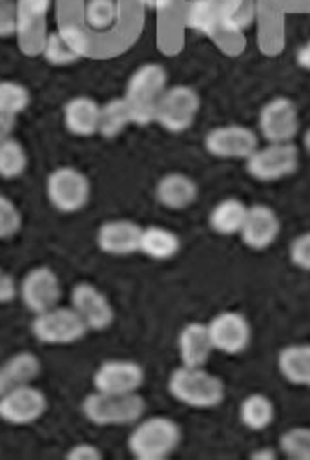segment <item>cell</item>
<instances>
[{
    "instance_id": "603a6c76",
    "label": "cell",
    "mask_w": 310,
    "mask_h": 460,
    "mask_svg": "<svg viewBox=\"0 0 310 460\" xmlns=\"http://www.w3.org/2000/svg\"><path fill=\"white\" fill-rule=\"evenodd\" d=\"M182 247V240L176 233L163 226H142L140 249L138 252L146 255L152 261H171L174 259Z\"/></svg>"
},
{
    "instance_id": "30bf717a",
    "label": "cell",
    "mask_w": 310,
    "mask_h": 460,
    "mask_svg": "<svg viewBox=\"0 0 310 460\" xmlns=\"http://www.w3.org/2000/svg\"><path fill=\"white\" fill-rule=\"evenodd\" d=\"M47 406H49V401L41 389L32 384L19 385L0 395V420L15 427L32 425L41 420Z\"/></svg>"
},
{
    "instance_id": "3957f363",
    "label": "cell",
    "mask_w": 310,
    "mask_h": 460,
    "mask_svg": "<svg viewBox=\"0 0 310 460\" xmlns=\"http://www.w3.org/2000/svg\"><path fill=\"white\" fill-rule=\"evenodd\" d=\"M182 444L180 425L166 416H152L135 423L128 438L131 455L138 460H164Z\"/></svg>"
},
{
    "instance_id": "4fadbf2b",
    "label": "cell",
    "mask_w": 310,
    "mask_h": 460,
    "mask_svg": "<svg viewBox=\"0 0 310 460\" xmlns=\"http://www.w3.org/2000/svg\"><path fill=\"white\" fill-rule=\"evenodd\" d=\"M213 350L237 356L251 344V324L245 314L237 311H223L213 316L208 324Z\"/></svg>"
},
{
    "instance_id": "60d3db41",
    "label": "cell",
    "mask_w": 310,
    "mask_h": 460,
    "mask_svg": "<svg viewBox=\"0 0 310 460\" xmlns=\"http://www.w3.org/2000/svg\"><path fill=\"white\" fill-rule=\"evenodd\" d=\"M299 67H303V70L310 72V41H306L303 48L297 51V57H296Z\"/></svg>"
},
{
    "instance_id": "6da1fadb",
    "label": "cell",
    "mask_w": 310,
    "mask_h": 460,
    "mask_svg": "<svg viewBox=\"0 0 310 460\" xmlns=\"http://www.w3.org/2000/svg\"><path fill=\"white\" fill-rule=\"evenodd\" d=\"M169 394L189 408L211 410L223 404L226 389L223 380L204 367L182 365L169 376Z\"/></svg>"
},
{
    "instance_id": "52a82bcc",
    "label": "cell",
    "mask_w": 310,
    "mask_h": 460,
    "mask_svg": "<svg viewBox=\"0 0 310 460\" xmlns=\"http://www.w3.org/2000/svg\"><path fill=\"white\" fill-rule=\"evenodd\" d=\"M299 167V150L294 143H268L258 146L247 159L245 171L258 181H279Z\"/></svg>"
},
{
    "instance_id": "f1b7e54d",
    "label": "cell",
    "mask_w": 310,
    "mask_h": 460,
    "mask_svg": "<svg viewBox=\"0 0 310 460\" xmlns=\"http://www.w3.org/2000/svg\"><path fill=\"white\" fill-rule=\"evenodd\" d=\"M49 8L51 0H17V32L29 38L34 31L41 29Z\"/></svg>"
},
{
    "instance_id": "9a60e30c",
    "label": "cell",
    "mask_w": 310,
    "mask_h": 460,
    "mask_svg": "<svg viewBox=\"0 0 310 460\" xmlns=\"http://www.w3.org/2000/svg\"><path fill=\"white\" fill-rule=\"evenodd\" d=\"M71 307H74L90 332H105L114 322V307L109 297L88 281L77 283L71 288Z\"/></svg>"
},
{
    "instance_id": "8d00e7d4",
    "label": "cell",
    "mask_w": 310,
    "mask_h": 460,
    "mask_svg": "<svg viewBox=\"0 0 310 460\" xmlns=\"http://www.w3.org/2000/svg\"><path fill=\"white\" fill-rule=\"evenodd\" d=\"M19 296V283L13 279V275L0 268V305L15 302Z\"/></svg>"
},
{
    "instance_id": "ab89813d",
    "label": "cell",
    "mask_w": 310,
    "mask_h": 460,
    "mask_svg": "<svg viewBox=\"0 0 310 460\" xmlns=\"http://www.w3.org/2000/svg\"><path fill=\"white\" fill-rule=\"evenodd\" d=\"M138 3H140L142 6H146V8H150V10H155V12L163 13V12L173 8L174 0H138Z\"/></svg>"
},
{
    "instance_id": "ba28073f",
    "label": "cell",
    "mask_w": 310,
    "mask_h": 460,
    "mask_svg": "<svg viewBox=\"0 0 310 460\" xmlns=\"http://www.w3.org/2000/svg\"><path fill=\"white\" fill-rule=\"evenodd\" d=\"M47 199L62 214L81 212L90 200V180L75 167H58L47 176Z\"/></svg>"
},
{
    "instance_id": "b9f144b4",
    "label": "cell",
    "mask_w": 310,
    "mask_h": 460,
    "mask_svg": "<svg viewBox=\"0 0 310 460\" xmlns=\"http://www.w3.org/2000/svg\"><path fill=\"white\" fill-rule=\"evenodd\" d=\"M252 460H275L277 458V451L273 447H261L256 449L254 453H251Z\"/></svg>"
},
{
    "instance_id": "ac0fdd59",
    "label": "cell",
    "mask_w": 310,
    "mask_h": 460,
    "mask_svg": "<svg viewBox=\"0 0 310 460\" xmlns=\"http://www.w3.org/2000/svg\"><path fill=\"white\" fill-rule=\"evenodd\" d=\"M43 58L53 66H69L90 57V45L86 36L77 27H62L43 41Z\"/></svg>"
},
{
    "instance_id": "d590c367",
    "label": "cell",
    "mask_w": 310,
    "mask_h": 460,
    "mask_svg": "<svg viewBox=\"0 0 310 460\" xmlns=\"http://www.w3.org/2000/svg\"><path fill=\"white\" fill-rule=\"evenodd\" d=\"M17 32V3L3 0L0 3V38Z\"/></svg>"
},
{
    "instance_id": "4dcf8cb0",
    "label": "cell",
    "mask_w": 310,
    "mask_h": 460,
    "mask_svg": "<svg viewBox=\"0 0 310 460\" xmlns=\"http://www.w3.org/2000/svg\"><path fill=\"white\" fill-rule=\"evenodd\" d=\"M120 15L116 0H88L84 6V21L92 31H109Z\"/></svg>"
},
{
    "instance_id": "7bdbcfd3",
    "label": "cell",
    "mask_w": 310,
    "mask_h": 460,
    "mask_svg": "<svg viewBox=\"0 0 310 460\" xmlns=\"http://www.w3.org/2000/svg\"><path fill=\"white\" fill-rule=\"evenodd\" d=\"M303 146H305V150L310 154V128L305 131V135H303Z\"/></svg>"
},
{
    "instance_id": "836d02e7",
    "label": "cell",
    "mask_w": 310,
    "mask_h": 460,
    "mask_svg": "<svg viewBox=\"0 0 310 460\" xmlns=\"http://www.w3.org/2000/svg\"><path fill=\"white\" fill-rule=\"evenodd\" d=\"M22 226V216L17 204L6 195H0V240L13 238Z\"/></svg>"
},
{
    "instance_id": "484cf974",
    "label": "cell",
    "mask_w": 310,
    "mask_h": 460,
    "mask_svg": "<svg viewBox=\"0 0 310 460\" xmlns=\"http://www.w3.org/2000/svg\"><path fill=\"white\" fill-rule=\"evenodd\" d=\"M275 404L270 397L252 394L240 404V421L249 430H264L275 421Z\"/></svg>"
},
{
    "instance_id": "44dd1931",
    "label": "cell",
    "mask_w": 310,
    "mask_h": 460,
    "mask_svg": "<svg viewBox=\"0 0 310 460\" xmlns=\"http://www.w3.org/2000/svg\"><path fill=\"white\" fill-rule=\"evenodd\" d=\"M178 352L182 365L185 367H204L213 352L208 324L202 322H189L180 332Z\"/></svg>"
},
{
    "instance_id": "277c9868",
    "label": "cell",
    "mask_w": 310,
    "mask_h": 460,
    "mask_svg": "<svg viewBox=\"0 0 310 460\" xmlns=\"http://www.w3.org/2000/svg\"><path fill=\"white\" fill-rule=\"evenodd\" d=\"M81 410L92 425L126 427L145 418L146 401L138 394H102L93 389V394L84 397Z\"/></svg>"
},
{
    "instance_id": "1f68e13d",
    "label": "cell",
    "mask_w": 310,
    "mask_h": 460,
    "mask_svg": "<svg viewBox=\"0 0 310 460\" xmlns=\"http://www.w3.org/2000/svg\"><path fill=\"white\" fill-rule=\"evenodd\" d=\"M31 105V92L15 81H0V114L17 117Z\"/></svg>"
},
{
    "instance_id": "d6a6232c",
    "label": "cell",
    "mask_w": 310,
    "mask_h": 460,
    "mask_svg": "<svg viewBox=\"0 0 310 460\" xmlns=\"http://www.w3.org/2000/svg\"><path fill=\"white\" fill-rule=\"evenodd\" d=\"M279 449L292 460H310V427H294L282 432Z\"/></svg>"
},
{
    "instance_id": "5bb4252c",
    "label": "cell",
    "mask_w": 310,
    "mask_h": 460,
    "mask_svg": "<svg viewBox=\"0 0 310 460\" xmlns=\"http://www.w3.org/2000/svg\"><path fill=\"white\" fill-rule=\"evenodd\" d=\"M145 378V367L140 363L133 359H109L95 369L92 384L102 394H138Z\"/></svg>"
},
{
    "instance_id": "9c48e42d",
    "label": "cell",
    "mask_w": 310,
    "mask_h": 460,
    "mask_svg": "<svg viewBox=\"0 0 310 460\" xmlns=\"http://www.w3.org/2000/svg\"><path fill=\"white\" fill-rule=\"evenodd\" d=\"M299 128V111L290 98H273L260 109L258 129L268 143H294Z\"/></svg>"
},
{
    "instance_id": "74e56055",
    "label": "cell",
    "mask_w": 310,
    "mask_h": 460,
    "mask_svg": "<svg viewBox=\"0 0 310 460\" xmlns=\"http://www.w3.org/2000/svg\"><path fill=\"white\" fill-rule=\"evenodd\" d=\"M66 458L67 460H102L103 453L100 451L98 446L83 442V444H77V446L71 447L66 453Z\"/></svg>"
},
{
    "instance_id": "e575fe53",
    "label": "cell",
    "mask_w": 310,
    "mask_h": 460,
    "mask_svg": "<svg viewBox=\"0 0 310 460\" xmlns=\"http://www.w3.org/2000/svg\"><path fill=\"white\" fill-rule=\"evenodd\" d=\"M288 255L296 268L310 271V233H305L292 242Z\"/></svg>"
},
{
    "instance_id": "ee69618b",
    "label": "cell",
    "mask_w": 310,
    "mask_h": 460,
    "mask_svg": "<svg viewBox=\"0 0 310 460\" xmlns=\"http://www.w3.org/2000/svg\"><path fill=\"white\" fill-rule=\"evenodd\" d=\"M0 3H3V0H0Z\"/></svg>"
},
{
    "instance_id": "cb8c5ba5",
    "label": "cell",
    "mask_w": 310,
    "mask_h": 460,
    "mask_svg": "<svg viewBox=\"0 0 310 460\" xmlns=\"http://www.w3.org/2000/svg\"><path fill=\"white\" fill-rule=\"evenodd\" d=\"M247 210H249V206L244 200L235 199V197L225 199L211 208L209 219H208L209 228L213 230V233H217L221 236L240 234V230L247 217Z\"/></svg>"
},
{
    "instance_id": "f546056e",
    "label": "cell",
    "mask_w": 310,
    "mask_h": 460,
    "mask_svg": "<svg viewBox=\"0 0 310 460\" xmlns=\"http://www.w3.org/2000/svg\"><path fill=\"white\" fill-rule=\"evenodd\" d=\"M29 167V157L17 139H8L4 145H0V178L15 180Z\"/></svg>"
},
{
    "instance_id": "ffe728a7",
    "label": "cell",
    "mask_w": 310,
    "mask_h": 460,
    "mask_svg": "<svg viewBox=\"0 0 310 460\" xmlns=\"http://www.w3.org/2000/svg\"><path fill=\"white\" fill-rule=\"evenodd\" d=\"M102 105L93 98L75 96L64 105L66 129L75 137H92L100 133Z\"/></svg>"
},
{
    "instance_id": "4316f807",
    "label": "cell",
    "mask_w": 310,
    "mask_h": 460,
    "mask_svg": "<svg viewBox=\"0 0 310 460\" xmlns=\"http://www.w3.org/2000/svg\"><path fill=\"white\" fill-rule=\"evenodd\" d=\"M189 27L208 36L226 32L221 27V0H195L189 8ZM230 34V32H228Z\"/></svg>"
},
{
    "instance_id": "2e32d148",
    "label": "cell",
    "mask_w": 310,
    "mask_h": 460,
    "mask_svg": "<svg viewBox=\"0 0 310 460\" xmlns=\"http://www.w3.org/2000/svg\"><path fill=\"white\" fill-rule=\"evenodd\" d=\"M280 234V219L268 204L249 206L245 223L240 230L244 245L252 251H264L271 247Z\"/></svg>"
},
{
    "instance_id": "d4e9b609",
    "label": "cell",
    "mask_w": 310,
    "mask_h": 460,
    "mask_svg": "<svg viewBox=\"0 0 310 460\" xmlns=\"http://www.w3.org/2000/svg\"><path fill=\"white\" fill-rule=\"evenodd\" d=\"M277 365L284 380L310 387V344H290L282 349Z\"/></svg>"
},
{
    "instance_id": "5b68a950",
    "label": "cell",
    "mask_w": 310,
    "mask_h": 460,
    "mask_svg": "<svg viewBox=\"0 0 310 460\" xmlns=\"http://www.w3.org/2000/svg\"><path fill=\"white\" fill-rule=\"evenodd\" d=\"M202 107L200 94L187 84H174L164 90L155 111V122L171 133L187 131L195 124Z\"/></svg>"
},
{
    "instance_id": "7a4b0ae2",
    "label": "cell",
    "mask_w": 310,
    "mask_h": 460,
    "mask_svg": "<svg viewBox=\"0 0 310 460\" xmlns=\"http://www.w3.org/2000/svg\"><path fill=\"white\" fill-rule=\"evenodd\" d=\"M166 88H169V75L155 62L140 66L129 77L124 98L131 111L133 126H150L155 122L157 103Z\"/></svg>"
},
{
    "instance_id": "8992f818",
    "label": "cell",
    "mask_w": 310,
    "mask_h": 460,
    "mask_svg": "<svg viewBox=\"0 0 310 460\" xmlns=\"http://www.w3.org/2000/svg\"><path fill=\"white\" fill-rule=\"evenodd\" d=\"M32 335L43 344H74L81 341L90 330L74 307H53L34 314Z\"/></svg>"
},
{
    "instance_id": "8fae6325",
    "label": "cell",
    "mask_w": 310,
    "mask_h": 460,
    "mask_svg": "<svg viewBox=\"0 0 310 460\" xmlns=\"http://www.w3.org/2000/svg\"><path fill=\"white\" fill-rule=\"evenodd\" d=\"M19 297L34 314L57 307L62 300V285L57 271L49 266L32 268L19 285Z\"/></svg>"
},
{
    "instance_id": "e0dca14e",
    "label": "cell",
    "mask_w": 310,
    "mask_h": 460,
    "mask_svg": "<svg viewBox=\"0 0 310 460\" xmlns=\"http://www.w3.org/2000/svg\"><path fill=\"white\" fill-rule=\"evenodd\" d=\"M142 226L131 219H111L102 223L95 234L98 247L112 257H129L140 249Z\"/></svg>"
},
{
    "instance_id": "83f0119b",
    "label": "cell",
    "mask_w": 310,
    "mask_h": 460,
    "mask_svg": "<svg viewBox=\"0 0 310 460\" xmlns=\"http://www.w3.org/2000/svg\"><path fill=\"white\" fill-rule=\"evenodd\" d=\"M133 124L131 111L126 98H114L102 105L100 111V135L105 139H114L128 126Z\"/></svg>"
},
{
    "instance_id": "7c38bea8",
    "label": "cell",
    "mask_w": 310,
    "mask_h": 460,
    "mask_svg": "<svg viewBox=\"0 0 310 460\" xmlns=\"http://www.w3.org/2000/svg\"><path fill=\"white\" fill-rule=\"evenodd\" d=\"M260 146L254 129L240 124L213 128L204 137V148L219 159H247Z\"/></svg>"
},
{
    "instance_id": "7402d4cb",
    "label": "cell",
    "mask_w": 310,
    "mask_h": 460,
    "mask_svg": "<svg viewBox=\"0 0 310 460\" xmlns=\"http://www.w3.org/2000/svg\"><path fill=\"white\" fill-rule=\"evenodd\" d=\"M41 371L40 358L32 352H17L0 365V395L19 385L32 384Z\"/></svg>"
},
{
    "instance_id": "f35d334b",
    "label": "cell",
    "mask_w": 310,
    "mask_h": 460,
    "mask_svg": "<svg viewBox=\"0 0 310 460\" xmlns=\"http://www.w3.org/2000/svg\"><path fill=\"white\" fill-rule=\"evenodd\" d=\"M17 117H8V114H0V145H4L8 139H12L13 129H15V120Z\"/></svg>"
},
{
    "instance_id": "d6986e66",
    "label": "cell",
    "mask_w": 310,
    "mask_h": 460,
    "mask_svg": "<svg viewBox=\"0 0 310 460\" xmlns=\"http://www.w3.org/2000/svg\"><path fill=\"white\" fill-rule=\"evenodd\" d=\"M155 199L161 206L174 212L189 208L199 199L197 181L183 172H169L159 178Z\"/></svg>"
}]
</instances>
